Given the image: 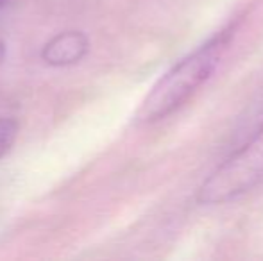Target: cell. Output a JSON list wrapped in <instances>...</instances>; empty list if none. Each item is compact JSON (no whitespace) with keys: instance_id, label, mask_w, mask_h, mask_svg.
<instances>
[{"instance_id":"obj_4","label":"cell","mask_w":263,"mask_h":261,"mask_svg":"<svg viewBox=\"0 0 263 261\" xmlns=\"http://www.w3.org/2000/svg\"><path fill=\"white\" fill-rule=\"evenodd\" d=\"M18 136V124L13 118H0V157H4L13 147Z\"/></svg>"},{"instance_id":"obj_5","label":"cell","mask_w":263,"mask_h":261,"mask_svg":"<svg viewBox=\"0 0 263 261\" xmlns=\"http://www.w3.org/2000/svg\"><path fill=\"white\" fill-rule=\"evenodd\" d=\"M6 59V43H4V39L0 38V63Z\"/></svg>"},{"instance_id":"obj_2","label":"cell","mask_w":263,"mask_h":261,"mask_svg":"<svg viewBox=\"0 0 263 261\" xmlns=\"http://www.w3.org/2000/svg\"><path fill=\"white\" fill-rule=\"evenodd\" d=\"M263 181V126L256 134L233 152L202 183L199 200L202 204H222L253 190Z\"/></svg>"},{"instance_id":"obj_3","label":"cell","mask_w":263,"mask_h":261,"mask_svg":"<svg viewBox=\"0 0 263 261\" xmlns=\"http://www.w3.org/2000/svg\"><path fill=\"white\" fill-rule=\"evenodd\" d=\"M88 38L79 31H66L54 36L45 43L42 50V57L50 66H68L76 65L86 56Z\"/></svg>"},{"instance_id":"obj_6","label":"cell","mask_w":263,"mask_h":261,"mask_svg":"<svg viewBox=\"0 0 263 261\" xmlns=\"http://www.w3.org/2000/svg\"><path fill=\"white\" fill-rule=\"evenodd\" d=\"M6 4H7V0H0V9H2V7L6 6Z\"/></svg>"},{"instance_id":"obj_1","label":"cell","mask_w":263,"mask_h":261,"mask_svg":"<svg viewBox=\"0 0 263 261\" xmlns=\"http://www.w3.org/2000/svg\"><path fill=\"white\" fill-rule=\"evenodd\" d=\"M229 42H231V29L218 32L204 45L177 61L153 86L140 106L136 118L140 122L149 124L166 118L174 111H177L211 77Z\"/></svg>"}]
</instances>
